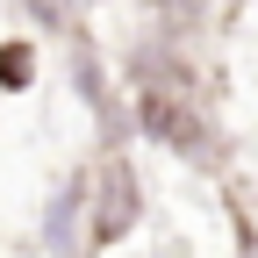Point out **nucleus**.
I'll return each instance as SVG.
<instances>
[{"instance_id":"nucleus-2","label":"nucleus","mask_w":258,"mask_h":258,"mask_svg":"<svg viewBox=\"0 0 258 258\" xmlns=\"http://www.w3.org/2000/svg\"><path fill=\"white\" fill-rule=\"evenodd\" d=\"M29 79H36V50H29V43H0V86H29Z\"/></svg>"},{"instance_id":"nucleus-1","label":"nucleus","mask_w":258,"mask_h":258,"mask_svg":"<svg viewBox=\"0 0 258 258\" xmlns=\"http://www.w3.org/2000/svg\"><path fill=\"white\" fill-rule=\"evenodd\" d=\"M93 194H101V215H93V237H101V244H115V237L129 230V222H137V208H144V194H137V172H129L122 158H115V165L101 172V186H93Z\"/></svg>"}]
</instances>
